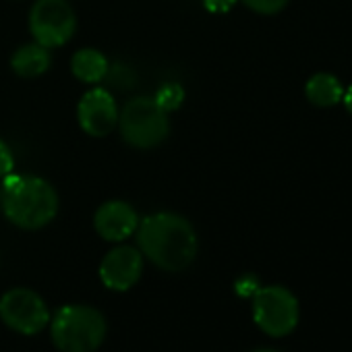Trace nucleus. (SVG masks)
<instances>
[{"instance_id":"f257e3e1","label":"nucleus","mask_w":352,"mask_h":352,"mask_svg":"<svg viewBox=\"0 0 352 352\" xmlns=\"http://www.w3.org/2000/svg\"><path fill=\"white\" fill-rule=\"evenodd\" d=\"M137 249L155 267L176 274L187 270L199 251L193 224L174 212H157L143 218L137 226Z\"/></svg>"},{"instance_id":"f03ea898","label":"nucleus","mask_w":352,"mask_h":352,"mask_svg":"<svg viewBox=\"0 0 352 352\" xmlns=\"http://www.w3.org/2000/svg\"><path fill=\"white\" fill-rule=\"evenodd\" d=\"M3 214L21 230H40L58 214V193L42 176L15 174L3 179Z\"/></svg>"},{"instance_id":"7ed1b4c3","label":"nucleus","mask_w":352,"mask_h":352,"mask_svg":"<svg viewBox=\"0 0 352 352\" xmlns=\"http://www.w3.org/2000/svg\"><path fill=\"white\" fill-rule=\"evenodd\" d=\"M50 336L63 352H96L106 338V319L89 305H65L50 319Z\"/></svg>"},{"instance_id":"20e7f679","label":"nucleus","mask_w":352,"mask_h":352,"mask_svg":"<svg viewBox=\"0 0 352 352\" xmlns=\"http://www.w3.org/2000/svg\"><path fill=\"white\" fill-rule=\"evenodd\" d=\"M116 126L126 145L135 149H151L166 141L170 118L153 96H135L118 112Z\"/></svg>"},{"instance_id":"39448f33","label":"nucleus","mask_w":352,"mask_h":352,"mask_svg":"<svg viewBox=\"0 0 352 352\" xmlns=\"http://www.w3.org/2000/svg\"><path fill=\"white\" fill-rule=\"evenodd\" d=\"M253 319L263 333L272 338H284L298 325V298L286 286H261L253 292Z\"/></svg>"},{"instance_id":"423d86ee","label":"nucleus","mask_w":352,"mask_h":352,"mask_svg":"<svg viewBox=\"0 0 352 352\" xmlns=\"http://www.w3.org/2000/svg\"><path fill=\"white\" fill-rule=\"evenodd\" d=\"M77 32V15L67 0H36L30 11V34L46 48H60Z\"/></svg>"},{"instance_id":"0eeeda50","label":"nucleus","mask_w":352,"mask_h":352,"mask_svg":"<svg viewBox=\"0 0 352 352\" xmlns=\"http://www.w3.org/2000/svg\"><path fill=\"white\" fill-rule=\"evenodd\" d=\"M0 319L17 333L34 336L50 325V309L30 288H11L0 298Z\"/></svg>"},{"instance_id":"6e6552de","label":"nucleus","mask_w":352,"mask_h":352,"mask_svg":"<svg viewBox=\"0 0 352 352\" xmlns=\"http://www.w3.org/2000/svg\"><path fill=\"white\" fill-rule=\"evenodd\" d=\"M118 104L106 87L87 89L77 104V122L89 137H106L118 124Z\"/></svg>"},{"instance_id":"1a4fd4ad","label":"nucleus","mask_w":352,"mask_h":352,"mask_svg":"<svg viewBox=\"0 0 352 352\" xmlns=\"http://www.w3.org/2000/svg\"><path fill=\"white\" fill-rule=\"evenodd\" d=\"M98 274L108 290L124 292L139 282L143 274V255L137 247L118 245L104 255Z\"/></svg>"},{"instance_id":"9d476101","label":"nucleus","mask_w":352,"mask_h":352,"mask_svg":"<svg viewBox=\"0 0 352 352\" xmlns=\"http://www.w3.org/2000/svg\"><path fill=\"white\" fill-rule=\"evenodd\" d=\"M139 222L137 210L122 199H110L102 204L94 216L96 232L108 243H122L131 239L137 232Z\"/></svg>"},{"instance_id":"9b49d317","label":"nucleus","mask_w":352,"mask_h":352,"mask_svg":"<svg viewBox=\"0 0 352 352\" xmlns=\"http://www.w3.org/2000/svg\"><path fill=\"white\" fill-rule=\"evenodd\" d=\"M52 67V52L50 48L32 42L21 48H17L11 56V69L21 79H36L48 73Z\"/></svg>"},{"instance_id":"f8f14e48","label":"nucleus","mask_w":352,"mask_h":352,"mask_svg":"<svg viewBox=\"0 0 352 352\" xmlns=\"http://www.w3.org/2000/svg\"><path fill=\"white\" fill-rule=\"evenodd\" d=\"M110 63L96 48H81L71 58V73L85 85H98L108 77Z\"/></svg>"},{"instance_id":"ddd939ff","label":"nucleus","mask_w":352,"mask_h":352,"mask_svg":"<svg viewBox=\"0 0 352 352\" xmlns=\"http://www.w3.org/2000/svg\"><path fill=\"white\" fill-rule=\"evenodd\" d=\"M305 96L317 108H333L342 102L344 85L331 73H315L305 83Z\"/></svg>"},{"instance_id":"4468645a","label":"nucleus","mask_w":352,"mask_h":352,"mask_svg":"<svg viewBox=\"0 0 352 352\" xmlns=\"http://www.w3.org/2000/svg\"><path fill=\"white\" fill-rule=\"evenodd\" d=\"M153 100L170 114V112L179 110L183 106V102H185V89H183L181 83H164L153 94Z\"/></svg>"},{"instance_id":"2eb2a0df","label":"nucleus","mask_w":352,"mask_h":352,"mask_svg":"<svg viewBox=\"0 0 352 352\" xmlns=\"http://www.w3.org/2000/svg\"><path fill=\"white\" fill-rule=\"evenodd\" d=\"M239 3L259 15H276L286 9L288 0H239Z\"/></svg>"},{"instance_id":"dca6fc26","label":"nucleus","mask_w":352,"mask_h":352,"mask_svg":"<svg viewBox=\"0 0 352 352\" xmlns=\"http://www.w3.org/2000/svg\"><path fill=\"white\" fill-rule=\"evenodd\" d=\"M15 172V155L5 139H0V181Z\"/></svg>"},{"instance_id":"f3484780","label":"nucleus","mask_w":352,"mask_h":352,"mask_svg":"<svg viewBox=\"0 0 352 352\" xmlns=\"http://www.w3.org/2000/svg\"><path fill=\"white\" fill-rule=\"evenodd\" d=\"M236 3L239 0H204V7L214 15H222V13L232 11Z\"/></svg>"},{"instance_id":"a211bd4d","label":"nucleus","mask_w":352,"mask_h":352,"mask_svg":"<svg viewBox=\"0 0 352 352\" xmlns=\"http://www.w3.org/2000/svg\"><path fill=\"white\" fill-rule=\"evenodd\" d=\"M342 104L346 108V112L352 116V83L344 89V96H342Z\"/></svg>"},{"instance_id":"6ab92c4d","label":"nucleus","mask_w":352,"mask_h":352,"mask_svg":"<svg viewBox=\"0 0 352 352\" xmlns=\"http://www.w3.org/2000/svg\"><path fill=\"white\" fill-rule=\"evenodd\" d=\"M253 352H278V350H272V348H261V350H253Z\"/></svg>"},{"instance_id":"aec40b11","label":"nucleus","mask_w":352,"mask_h":352,"mask_svg":"<svg viewBox=\"0 0 352 352\" xmlns=\"http://www.w3.org/2000/svg\"><path fill=\"white\" fill-rule=\"evenodd\" d=\"M0 199H3V187H0Z\"/></svg>"}]
</instances>
